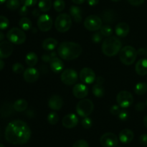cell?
<instances>
[{
    "instance_id": "obj_58",
    "label": "cell",
    "mask_w": 147,
    "mask_h": 147,
    "mask_svg": "<svg viewBox=\"0 0 147 147\" xmlns=\"http://www.w3.org/2000/svg\"><path fill=\"white\" fill-rule=\"evenodd\" d=\"M4 39V34H3L1 31H0V42L2 41Z\"/></svg>"
},
{
    "instance_id": "obj_2",
    "label": "cell",
    "mask_w": 147,
    "mask_h": 147,
    "mask_svg": "<svg viewBox=\"0 0 147 147\" xmlns=\"http://www.w3.org/2000/svg\"><path fill=\"white\" fill-rule=\"evenodd\" d=\"M82 47L73 42H63L57 47V54L65 60H73L78 58L82 53Z\"/></svg>"
},
{
    "instance_id": "obj_35",
    "label": "cell",
    "mask_w": 147,
    "mask_h": 147,
    "mask_svg": "<svg viewBox=\"0 0 147 147\" xmlns=\"http://www.w3.org/2000/svg\"><path fill=\"white\" fill-rule=\"evenodd\" d=\"M59 117L58 115L55 112H50L47 116V121L50 124L55 125L58 122Z\"/></svg>"
},
{
    "instance_id": "obj_15",
    "label": "cell",
    "mask_w": 147,
    "mask_h": 147,
    "mask_svg": "<svg viewBox=\"0 0 147 147\" xmlns=\"http://www.w3.org/2000/svg\"><path fill=\"white\" fill-rule=\"evenodd\" d=\"M12 43L9 41H2L0 42V59H5L9 57L13 53Z\"/></svg>"
},
{
    "instance_id": "obj_30",
    "label": "cell",
    "mask_w": 147,
    "mask_h": 147,
    "mask_svg": "<svg viewBox=\"0 0 147 147\" xmlns=\"http://www.w3.org/2000/svg\"><path fill=\"white\" fill-rule=\"evenodd\" d=\"M134 92L136 95L142 96L147 92V84L144 82H140L135 86Z\"/></svg>"
},
{
    "instance_id": "obj_47",
    "label": "cell",
    "mask_w": 147,
    "mask_h": 147,
    "mask_svg": "<svg viewBox=\"0 0 147 147\" xmlns=\"http://www.w3.org/2000/svg\"><path fill=\"white\" fill-rule=\"evenodd\" d=\"M27 7H26V6L23 5L22 7L20 8V11H19V14L21 16H22V17H24V16L27 15V14H28V9H27Z\"/></svg>"
},
{
    "instance_id": "obj_6",
    "label": "cell",
    "mask_w": 147,
    "mask_h": 147,
    "mask_svg": "<svg viewBox=\"0 0 147 147\" xmlns=\"http://www.w3.org/2000/svg\"><path fill=\"white\" fill-rule=\"evenodd\" d=\"M93 109L94 105L92 100L90 99L83 98L78 103L76 106V112L81 117H88L93 112Z\"/></svg>"
},
{
    "instance_id": "obj_24",
    "label": "cell",
    "mask_w": 147,
    "mask_h": 147,
    "mask_svg": "<svg viewBox=\"0 0 147 147\" xmlns=\"http://www.w3.org/2000/svg\"><path fill=\"white\" fill-rule=\"evenodd\" d=\"M70 16L76 23H80L82 21L81 9L78 6H71L70 8Z\"/></svg>"
},
{
    "instance_id": "obj_61",
    "label": "cell",
    "mask_w": 147,
    "mask_h": 147,
    "mask_svg": "<svg viewBox=\"0 0 147 147\" xmlns=\"http://www.w3.org/2000/svg\"><path fill=\"white\" fill-rule=\"evenodd\" d=\"M111 1H114V2H117V1H121V0H111Z\"/></svg>"
},
{
    "instance_id": "obj_41",
    "label": "cell",
    "mask_w": 147,
    "mask_h": 147,
    "mask_svg": "<svg viewBox=\"0 0 147 147\" xmlns=\"http://www.w3.org/2000/svg\"><path fill=\"white\" fill-rule=\"evenodd\" d=\"M103 39V34H101L100 32H97L94 33L92 36V40L95 43H98Z\"/></svg>"
},
{
    "instance_id": "obj_1",
    "label": "cell",
    "mask_w": 147,
    "mask_h": 147,
    "mask_svg": "<svg viewBox=\"0 0 147 147\" xmlns=\"http://www.w3.org/2000/svg\"><path fill=\"white\" fill-rule=\"evenodd\" d=\"M31 129L27 123L21 120H14L7 126L4 132L5 139L14 145L27 143L31 137Z\"/></svg>"
},
{
    "instance_id": "obj_39",
    "label": "cell",
    "mask_w": 147,
    "mask_h": 147,
    "mask_svg": "<svg viewBox=\"0 0 147 147\" xmlns=\"http://www.w3.org/2000/svg\"><path fill=\"white\" fill-rule=\"evenodd\" d=\"M82 126L86 129H89L92 126V120L88 117H85L81 121Z\"/></svg>"
},
{
    "instance_id": "obj_18",
    "label": "cell",
    "mask_w": 147,
    "mask_h": 147,
    "mask_svg": "<svg viewBox=\"0 0 147 147\" xmlns=\"http://www.w3.org/2000/svg\"><path fill=\"white\" fill-rule=\"evenodd\" d=\"M48 106L50 109L54 111L60 110L63 106V98L57 95L53 96L49 99Z\"/></svg>"
},
{
    "instance_id": "obj_29",
    "label": "cell",
    "mask_w": 147,
    "mask_h": 147,
    "mask_svg": "<svg viewBox=\"0 0 147 147\" xmlns=\"http://www.w3.org/2000/svg\"><path fill=\"white\" fill-rule=\"evenodd\" d=\"M92 92H93V95H94L96 97L101 98L104 96V88H103V85L102 84H99V83H96V84L93 86Z\"/></svg>"
},
{
    "instance_id": "obj_40",
    "label": "cell",
    "mask_w": 147,
    "mask_h": 147,
    "mask_svg": "<svg viewBox=\"0 0 147 147\" xmlns=\"http://www.w3.org/2000/svg\"><path fill=\"white\" fill-rule=\"evenodd\" d=\"M72 147H89V144L86 140L80 139V140L76 141V142L73 144Z\"/></svg>"
},
{
    "instance_id": "obj_44",
    "label": "cell",
    "mask_w": 147,
    "mask_h": 147,
    "mask_svg": "<svg viewBox=\"0 0 147 147\" xmlns=\"http://www.w3.org/2000/svg\"><path fill=\"white\" fill-rule=\"evenodd\" d=\"M119 116V118L120 120L121 121H126L128 119H129V113H128L126 111H121L119 114L118 115Z\"/></svg>"
},
{
    "instance_id": "obj_59",
    "label": "cell",
    "mask_w": 147,
    "mask_h": 147,
    "mask_svg": "<svg viewBox=\"0 0 147 147\" xmlns=\"http://www.w3.org/2000/svg\"><path fill=\"white\" fill-rule=\"evenodd\" d=\"M6 1H7V0H0V4H4V3Z\"/></svg>"
},
{
    "instance_id": "obj_52",
    "label": "cell",
    "mask_w": 147,
    "mask_h": 147,
    "mask_svg": "<svg viewBox=\"0 0 147 147\" xmlns=\"http://www.w3.org/2000/svg\"><path fill=\"white\" fill-rule=\"evenodd\" d=\"M96 83H99V84L103 85V83H104V78H103V77H101V76H98V77L96 78Z\"/></svg>"
},
{
    "instance_id": "obj_28",
    "label": "cell",
    "mask_w": 147,
    "mask_h": 147,
    "mask_svg": "<svg viewBox=\"0 0 147 147\" xmlns=\"http://www.w3.org/2000/svg\"><path fill=\"white\" fill-rule=\"evenodd\" d=\"M53 3L51 0H40L38 2V7L42 12H47L51 9Z\"/></svg>"
},
{
    "instance_id": "obj_45",
    "label": "cell",
    "mask_w": 147,
    "mask_h": 147,
    "mask_svg": "<svg viewBox=\"0 0 147 147\" xmlns=\"http://www.w3.org/2000/svg\"><path fill=\"white\" fill-rule=\"evenodd\" d=\"M139 142L142 146H147V134H144L141 135L139 137Z\"/></svg>"
},
{
    "instance_id": "obj_37",
    "label": "cell",
    "mask_w": 147,
    "mask_h": 147,
    "mask_svg": "<svg viewBox=\"0 0 147 147\" xmlns=\"http://www.w3.org/2000/svg\"><path fill=\"white\" fill-rule=\"evenodd\" d=\"M103 19H104L105 22H112V21L114 19V14L113 11L111 10H107L103 14Z\"/></svg>"
},
{
    "instance_id": "obj_46",
    "label": "cell",
    "mask_w": 147,
    "mask_h": 147,
    "mask_svg": "<svg viewBox=\"0 0 147 147\" xmlns=\"http://www.w3.org/2000/svg\"><path fill=\"white\" fill-rule=\"evenodd\" d=\"M130 4L133 6H140L144 2L145 0H127Z\"/></svg>"
},
{
    "instance_id": "obj_36",
    "label": "cell",
    "mask_w": 147,
    "mask_h": 147,
    "mask_svg": "<svg viewBox=\"0 0 147 147\" xmlns=\"http://www.w3.org/2000/svg\"><path fill=\"white\" fill-rule=\"evenodd\" d=\"M12 70L16 74H21L24 72V66L21 63H16L12 65Z\"/></svg>"
},
{
    "instance_id": "obj_64",
    "label": "cell",
    "mask_w": 147,
    "mask_h": 147,
    "mask_svg": "<svg viewBox=\"0 0 147 147\" xmlns=\"http://www.w3.org/2000/svg\"><path fill=\"white\" fill-rule=\"evenodd\" d=\"M118 147H121V146H118Z\"/></svg>"
},
{
    "instance_id": "obj_26",
    "label": "cell",
    "mask_w": 147,
    "mask_h": 147,
    "mask_svg": "<svg viewBox=\"0 0 147 147\" xmlns=\"http://www.w3.org/2000/svg\"><path fill=\"white\" fill-rule=\"evenodd\" d=\"M25 62L28 66H30V67H34V66H35L37 65V62H38V57L36 55V53H33V52L29 53L26 55Z\"/></svg>"
},
{
    "instance_id": "obj_17",
    "label": "cell",
    "mask_w": 147,
    "mask_h": 147,
    "mask_svg": "<svg viewBox=\"0 0 147 147\" xmlns=\"http://www.w3.org/2000/svg\"><path fill=\"white\" fill-rule=\"evenodd\" d=\"M78 118L74 113H69L63 117L62 120L63 126L66 129H73L78 123Z\"/></svg>"
},
{
    "instance_id": "obj_42",
    "label": "cell",
    "mask_w": 147,
    "mask_h": 147,
    "mask_svg": "<svg viewBox=\"0 0 147 147\" xmlns=\"http://www.w3.org/2000/svg\"><path fill=\"white\" fill-rule=\"evenodd\" d=\"M22 4L26 7H32L37 3L38 0H20Z\"/></svg>"
},
{
    "instance_id": "obj_19",
    "label": "cell",
    "mask_w": 147,
    "mask_h": 147,
    "mask_svg": "<svg viewBox=\"0 0 147 147\" xmlns=\"http://www.w3.org/2000/svg\"><path fill=\"white\" fill-rule=\"evenodd\" d=\"M134 134L131 129H124L119 133V140L123 144H129L133 141Z\"/></svg>"
},
{
    "instance_id": "obj_12",
    "label": "cell",
    "mask_w": 147,
    "mask_h": 147,
    "mask_svg": "<svg viewBox=\"0 0 147 147\" xmlns=\"http://www.w3.org/2000/svg\"><path fill=\"white\" fill-rule=\"evenodd\" d=\"M37 27L42 32H48L53 27V20L48 14H42L37 20Z\"/></svg>"
},
{
    "instance_id": "obj_16",
    "label": "cell",
    "mask_w": 147,
    "mask_h": 147,
    "mask_svg": "<svg viewBox=\"0 0 147 147\" xmlns=\"http://www.w3.org/2000/svg\"><path fill=\"white\" fill-rule=\"evenodd\" d=\"M73 94L76 98L83 99L88 94V88L83 83H78L73 87Z\"/></svg>"
},
{
    "instance_id": "obj_62",
    "label": "cell",
    "mask_w": 147,
    "mask_h": 147,
    "mask_svg": "<svg viewBox=\"0 0 147 147\" xmlns=\"http://www.w3.org/2000/svg\"><path fill=\"white\" fill-rule=\"evenodd\" d=\"M0 147H4V144H0Z\"/></svg>"
},
{
    "instance_id": "obj_51",
    "label": "cell",
    "mask_w": 147,
    "mask_h": 147,
    "mask_svg": "<svg viewBox=\"0 0 147 147\" xmlns=\"http://www.w3.org/2000/svg\"><path fill=\"white\" fill-rule=\"evenodd\" d=\"M87 2L89 5L93 7V6H96L98 4L99 0H87Z\"/></svg>"
},
{
    "instance_id": "obj_63",
    "label": "cell",
    "mask_w": 147,
    "mask_h": 147,
    "mask_svg": "<svg viewBox=\"0 0 147 147\" xmlns=\"http://www.w3.org/2000/svg\"><path fill=\"white\" fill-rule=\"evenodd\" d=\"M146 106H147V100H146Z\"/></svg>"
},
{
    "instance_id": "obj_14",
    "label": "cell",
    "mask_w": 147,
    "mask_h": 147,
    "mask_svg": "<svg viewBox=\"0 0 147 147\" xmlns=\"http://www.w3.org/2000/svg\"><path fill=\"white\" fill-rule=\"evenodd\" d=\"M40 76V73L36 68L30 67L24 70L23 73V77L24 80L28 83H33L37 81Z\"/></svg>"
},
{
    "instance_id": "obj_7",
    "label": "cell",
    "mask_w": 147,
    "mask_h": 147,
    "mask_svg": "<svg viewBox=\"0 0 147 147\" xmlns=\"http://www.w3.org/2000/svg\"><path fill=\"white\" fill-rule=\"evenodd\" d=\"M9 41L14 45H22L26 41V34L23 30L17 27L10 29L7 34Z\"/></svg>"
},
{
    "instance_id": "obj_10",
    "label": "cell",
    "mask_w": 147,
    "mask_h": 147,
    "mask_svg": "<svg viewBox=\"0 0 147 147\" xmlns=\"http://www.w3.org/2000/svg\"><path fill=\"white\" fill-rule=\"evenodd\" d=\"M61 81L67 86H72L77 82L78 79V73L73 69H66L63 70L61 73Z\"/></svg>"
},
{
    "instance_id": "obj_50",
    "label": "cell",
    "mask_w": 147,
    "mask_h": 147,
    "mask_svg": "<svg viewBox=\"0 0 147 147\" xmlns=\"http://www.w3.org/2000/svg\"><path fill=\"white\" fill-rule=\"evenodd\" d=\"M32 14L33 17H40V9H34L32 10Z\"/></svg>"
},
{
    "instance_id": "obj_13",
    "label": "cell",
    "mask_w": 147,
    "mask_h": 147,
    "mask_svg": "<svg viewBox=\"0 0 147 147\" xmlns=\"http://www.w3.org/2000/svg\"><path fill=\"white\" fill-rule=\"evenodd\" d=\"M80 79L86 84H91L96 80V76L91 68L84 67L80 72Z\"/></svg>"
},
{
    "instance_id": "obj_60",
    "label": "cell",
    "mask_w": 147,
    "mask_h": 147,
    "mask_svg": "<svg viewBox=\"0 0 147 147\" xmlns=\"http://www.w3.org/2000/svg\"><path fill=\"white\" fill-rule=\"evenodd\" d=\"M144 55H145L146 56V57H147V47L146 48H145V52H144Z\"/></svg>"
},
{
    "instance_id": "obj_32",
    "label": "cell",
    "mask_w": 147,
    "mask_h": 147,
    "mask_svg": "<svg viewBox=\"0 0 147 147\" xmlns=\"http://www.w3.org/2000/svg\"><path fill=\"white\" fill-rule=\"evenodd\" d=\"M20 4H21L20 0H7L6 2V6L9 9L14 11L20 8Z\"/></svg>"
},
{
    "instance_id": "obj_22",
    "label": "cell",
    "mask_w": 147,
    "mask_h": 147,
    "mask_svg": "<svg viewBox=\"0 0 147 147\" xmlns=\"http://www.w3.org/2000/svg\"><path fill=\"white\" fill-rule=\"evenodd\" d=\"M135 71L139 76L147 75V58L140 59L135 65Z\"/></svg>"
},
{
    "instance_id": "obj_25",
    "label": "cell",
    "mask_w": 147,
    "mask_h": 147,
    "mask_svg": "<svg viewBox=\"0 0 147 147\" xmlns=\"http://www.w3.org/2000/svg\"><path fill=\"white\" fill-rule=\"evenodd\" d=\"M14 110L17 112H22L24 111L28 107V103L24 99H19L16 100L13 104Z\"/></svg>"
},
{
    "instance_id": "obj_4",
    "label": "cell",
    "mask_w": 147,
    "mask_h": 147,
    "mask_svg": "<svg viewBox=\"0 0 147 147\" xmlns=\"http://www.w3.org/2000/svg\"><path fill=\"white\" fill-rule=\"evenodd\" d=\"M138 53L136 49L130 45H126L119 52V59L123 64L131 65L136 60Z\"/></svg>"
},
{
    "instance_id": "obj_20",
    "label": "cell",
    "mask_w": 147,
    "mask_h": 147,
    "mask_svg": "<svg viewBox=\"0 0 147 147\" xmlns=\"http://www.w3.org/2000/svg\"><path fill=\"white\" fill-rule=\"evenodd\" d=\"M130 32L129 25L126 22H119L115 28V32L116 35L120 37H125L129 34Z\"/></svg>"
},
{
    "instance_id": "obj_43",
    "label": "cell",
    "mask_w": 147,
    "mask_h": 147,
    "mask_svg": "<svg viewBox=\"0 0 147 147\" xmlns=\"http://www.w3.org/2000/svg\"><path fill=\"white\" fill-rule=\"evenodd\" d=\"M120 106L119 105H113L111 106L110 109V112L112 115H115V116H118L121 111Z\"/></svg>"
},
{
    "instance_id": "obj_21",
    "label": "cell",
    "mask_w": 147,
    "mask_h": 147,
    "mask_svg": "<svg viewBox=\"0 0 147 147\" xmlns=\"http://www.w3.org/2000/svg\"><path fill=\"white\" fill-rule=\"evenodd\" d=\"M50 67L52 71L55 73H59L63 70L64 67V63L62 61L61 59L57 57H53L50 62Z\"/></svg>"
},
{
    "instance_id": "obj_57",
    "label": "cell",
    "mask_w": 147,
    "mask_h": 147,
    "mask_svg": "<svg viewBox=\"0 0 147 147\" xmlns=\"http://www.w3.org/2000/svg\"><path fill=\"white\" fill-rule=\"evenodd\" d=\"M143 123H144V125L145 127H146L147 129V115H146V116H145L144 118Z\"/></svg>"
},
{
    "instance_id": "obj_5",
    "label": "cell",
    "mask_w": 147,
    "mask_h": 147,
    "mask_svg": "<svg viewBox=\"0 0 147 147\" xmlns=\"http://www.w3.org/2000/svg\"><path fill=\"white\" fill-rule=\"evenodd\" d=\"M72 26V19L69 14L66 13L59 14L55 22V27L60 32H66Z\"/></svg>"
},
{
    "instance_id": "obj_31",
    "label": "cell",
    "mask_w": 147,
    "mask_h": 147,
    "mask_svg": "<svg viewBox=\"0 0 147 147\" xmlns=\"http://www.w3.org/2000/svg\"><path fill=\"white\" fill-rule=\"evenodd\" d=\"M13 109L14 107L13 106L10 105L9 103H4L2 105L0 109V112H1V116L6 117V116H9L13 113Z\"/></svg>"
},
{
    "instance_id": "obj_3",
    "label": "cell",
    "mask_w": 147,
    "mask_h": 147,
    "mask_svg": "<svg viewBox=\"0 0 147 147\" xmlns=\"http://www.w3.org/2000/svg\"><path fill=\"white\" fill-rule=\"evenodd\" d=\"M121 46V42L118 37L111 36L103 40L101 46L102 52L106 56L113 57L120 52Z\"/></svg>"
},
{
    "instance_id": "obj_8",
    "label": "cell",
    "mask_w": 147,
    "mask_h": 147,
    "mask_svg": "<svg viewBox=\"0 0 147 147\" xmlns=\"http://www.w3.org/2000/svg\"><path fill=\"white\" fill-rule=\"evenodd\" d=\"M116 101L121 108L127 109L133 104L134 97L130 92L127 90H121L116 96Z\"/></svg>"
},
{
    "instance_id": "obj_11",
    "label": "cell",
    "mask_w": 147,
    "mask_h": 147,
    "mask_svg": "<svg viewBox=\"0 0 147 147\" xmlns=\"http://www.w3.org/2000/svg\"><path fill=\"white\" fill-rule=\"evenodd\" d=\"M119 139L115 134L108 133L102 135L100 139V143L103 147H116L119 144Z\"/></svg>"
},
{
    "instance_id": "obj_34",
    "label": "cell",
    "mask_w": 147,
    "mask_h": 147,
    "mask_svg": "<svg viewBox=\"0 0 147 147\" xmlns=\"http://www.w3.org/2000/svg\"><path fill=\"white\" fill-rule=\"evenodd\" d=\"M55 10L57 12H61L65 7V3L64 0H55L53 4Z\"/></svg>"
},
{
    "instance_id": "obj_48",
    "label": "cell",
    "mask_w": 147,
    "mask_h": 147,
    "mask_svg": "<svg viewBox=\"0 0 147 147\" xmlns=\"http://www.w3.org/2000/svg\"><path fill=\"white\" fill-rule=\"evenodd\" d=\"M52 59H53V57H51V55H50V54H45L43 55L42 56V61L45 63H50V62L51 61Z\"/></svg>"
},
{
    "instance_id": "obj_54",
    "label": "cell",
    "mask_w": 147,
    "mask_h": 147,
    "mask_svg": "<svg viewBox=\"0 0 147 147\" xmlns=\"http://www.w3.org/2000/svg\"><path fill=\"white\" fill-rule=\"evenodd\" d=\"M71 1L76 4H82L86 1V0H71Z\"/></svg>"
},
{
    "instance_id": "obj_49",
    "label": "cell",
    "mask_w": 147,
    "mask_h": 147,
    "mask_svg": "<svg viewBox=\"0 0 147 147\" xmlns=\"http://www.w3.org/2000/svg\"><path fill=\"white\" fill-rule=\"evenodd\" d=\"M145 108V104L143 103V102H139L135 106V109H136V111H142Z\"/></svg>"
},
{
    "instance_id": "obj_27",
    "label": "cell",
    "mask_w": 147,
    "mask_h": 147,
    "mask_svg": "<svg viewBox=\"0 0 147 147\" xmlns=\"http://www.w3.org/2000/svg\"><path fill=\"white\" fill-rule=\"evenodd\" d=\"M19 25L21 27L22 30H25V31L30 30L32 28V23L31 20L26 17H23L20 19L19 21Z\"/></svg>"
},
{
    "instance_id": "obj_23",
    "label": "cell",
    "mask_w": 147,
    "mask_h": 147,
    "mask_svg": "<svg viewBox=\"0 0 147 147\" xmlns=\"http://www.w3.org/2000/svg\"><path fill=\"white\" fill-rule=\"evenodd\" d=\"M58 45V42L57 40L54 38H49L45 39L42 42V48L46 51H53L55 50L57 46Z\"/></svg>"
},
{
    "instance_id": "obj_56",
    "label": "cell",
    "mask_w": 147,
    "mask_h": 147,
    "mask_svg": "<svg viewBox=\"0 0 147 147\" xmlns=\"http://www.w3.org/2000/svg\"><path fill=\"white\" fill-rule=\"evenodd\" d=\"M144 52H145V48H140L139 50H138L137 53L138 54L142 55H144Z\"/></svg>"
},
{
    "instance_id": "obj_38",
    "label": "cell",
    "mask_w": 147,
    "mask_h": 147,
    "mask_svg": "<svg viewBox=\"0 0 147 147\" xmlns=\"http://www.w3.org/2000/svg\"><path fill=\"white\" fill-rule=\"evenodd\" d=\"M9 25V21L6 17L0 15V30H6Z\"/></svg>"
},
{
    "instance_id": "obj_33",
    "label": "cell",
    "mask_w": 147,
    "mask_h": 147,
    "mask_svg": "<svg viewBox=\"0 0 147 147\" xmlns=\"http://www.w3.org/2000/svg\"><path fill=\"white\" fill-rule=\"evenodd\" d=\"M100 32L103 34V36L109 37L112 35V34L113 32V30L110 25L106 24V25H102V27L100 29Z\"/></svg>"
},
{
    "instance_id": "obj_53",
    "label": "cell",
    "mask_w": 147,
    "mask_h": 147,
    "mask_svg": "<svg viewBox=\"0 0 147 147\" xmlns=\"http://www.w3.org/2000/svg\"><path fill=\"white\" fill-rule=\"evenodd\" d=\"M40 70H41L42 73H47V72H48V70H47V66L43 65H41Z\"/></svg>"
},
{
    "instance_id": "obj_55",
    "label": "cell",
    "mask_w": 147,
    "mask_h": 147,
    "mask_svg": "<svg viewBox=\"0 0 147 147\" xmlns=\"http://www.w3.org/2000/svg\"><path fill=\"white\" fill-rule=\"evenodd\" d=\"M4 65H5V64H4V62L2 60H1V59H0V71L4 69Z\"/></svg>"
},
{
    "instance_id": "obj_9",
    "label": "cell",
    "mask_w": 147,
    "mask_h": 147,
    "mask_svg": "<svg viewBox=\"0 0 147 147\" xmlns=\"http://www.w3.org/2000/svg\"><path fill=\"white\" fill-rule=\"evenodd\" d=\"M103 25L102 20L97 15H90L84 21V27L89 31H98Z\"/></svg>"
}]
</instances>
